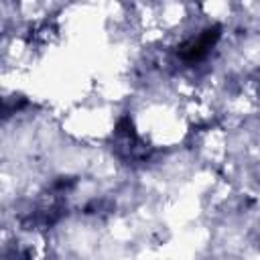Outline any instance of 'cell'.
Wrapping results in <instances>:
<instances>
[{
	"mask_svg": "<svg viewBox=\"0 0 260 260\" xmlns=\"http://www.w3.org/2000/svg\"><path fill=\"white\" fill-rule=\"evenodd\" d=\"M219 37V28H209L203 35H199L197 39H193L191 43H187L181 49V57L185 61H199L201 57H205V53L213 47V43Z\"/></svg>",
	"mask_w": 260,
	"mask_h": 260,
	"instance_id": "cell-1",
	"label": "cell"
}]
</instances>
